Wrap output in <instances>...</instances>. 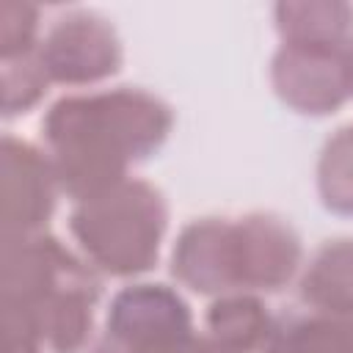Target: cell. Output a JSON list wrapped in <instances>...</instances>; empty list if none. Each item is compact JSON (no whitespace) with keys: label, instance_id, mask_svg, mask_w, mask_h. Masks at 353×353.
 I'll return each mask as SVG.
<instances>
[{"label":"cell","instance_id":"obj_16","mask_svg":"<svg viewBox=\"0 0 353 353\" xmlns=\"http://www.w3.org/2000/svg\"><path fill=\"white\" fill-rule=\"evenodd\" d=\"M39 41V8L19 0L0 3V61L33 55Z\"/></svg>","mask_w":353,"mask_h":353},{"label":"cell","instance_id":"obj_7","mask_svg":"<svg viewBox=\"0 0 353 353\" xmlns=\"http://www.w3.org/2000/svg\"><path fill=\"white\" fill-rule=\"evenodd\" d=\"M193 331V314L185 298L168 284L138 281L121 287L105 317V336L121 350H138Z\"/></svg>","mask_w":353,"mask_h":353},{"label":"cell","instance_id":"obj_5","mask_svg":"<svg viewBox=\"0 0 353 353\" xmlns=\"http://www.w3.org/2000/svg\"><path fill=\"white\" fill-rule=\"evenodd\" d=\"M61 185L52 160L30 141L3 135L0 143V199L3 237H28L47 229Z\"/></svg>","mask_w":353,"mask_h":353},{"label":"cell","instance_id":"obj_1","mask_svg":"<svg viewBox=\"0 0 353 353\" xmlns=\"http://www.w3.org/2000/svg\"><path fill=\"white\" fill-rule=\"evenodd\" d=\"M171 127L174 113L160 97L116 85L52 102L41 119V141L61 193L77 204L130 179V168L157 154Z\"/></svg>","mask_w":353,"mask_h":353},{"label":"cell","instance_id":"obj_3","mask_svg":"<svg viewBox=\"0 0 353 353\" xmlns=\"http://www.w3.org/2000/svg\"><path fill=\"white\" fill-rule=\"evenodd\" d=\"M168 229V204L163 193L138 176L110 190L77 201L69 215V232L80 256L105 276L135 279L149 273Z\"/></svg>","mask_w":353,"mask_h":353},{"label":"cell","instance_id":"obj_12","mask_svg":"<svg viewBox=\"0 0 353 353\" xmlns=\"http://www.w3.org/2000/svg\"><path fill=\"white\" fill-rule=\"evenodd\" d=\"M204 325L207 334L229 353H262L276 317L256 292H226L207 306Z\"/></svg>","mask_w":353,"mask_h":353},{"label":"cell","instance_id":"obj_2","mask_svg":"<svg viewBox=\"0 0 353 353\" xmlns=\"http://www.w3.org/2000/svg\"><path fill=\"white\" fill-rule=\"evenodd\" d=\"M97 270L58 237H3L0 306L6 353H85L94 342Z\"/></svg>","mask_w":353,"mask_h":353},{"label":"cell","instance_id":"obj_14","mask_svg":"<svg viewBox=\"0 0 353 353\" xmlns=\"http://www.w3.org/2000/svg\"><path fill=\"white\" fill-rule=\"evenodd\" d=\"M314 174L323 207L336 215H353V124H345L328 135Z\"/></svg>","mask_w":353,"mask_h":353},{"label":"cell","instance_id":"obj_18","mask_svg":"<svg viewBox=\"0 0 353 353\" xmlns=\"http://www.w3.org/2000/svg\"><path fill=\"white\" fill-rule=\"evenodd\" d=\"M345 74H347V91H350V97H353V41H350L347 50H345Z\"/></svg>","mask_w":353,"mask_h":353},{"label":"cell","instance_id":"obj_6","mask_svg":"<svg viewBox=\"0 0 353 353\" xmlns=\"http://www.w3.org/2000/svg\"><path fill=\"white\" fill-rule=\"evenodd\" d=\"M171 276L199 295L243 292L237 218H196L182 226L171 251Z\"/></svg>","mask_w":353,"mask_h":353},{"label":"cell","instance_id":"obj_9","mask_svg":"<svg viewBox=\"0 0 353 353\" xmlns=\"http://www.w3.org/2000/svg\"><path fill=\"white\" fill-rule=\"evenodd\" d=\"M243 248V292H279L303 268L298 232L273 212H248L237 218Z\"/></svg>","mask_w":353,"mask_h":353},{"label":"cell","instance_id":"obj_15","mask_svg":"<svg viewBox=\"0 0 353 353\" xmlns=\"http://www.w3.org/2000/svg\"><path fill=\"white\" fill-rule=\"evenodd\" d=\"M0 108L6 119L22 116L30 108H36L47 88H50V77L44 72V66L39 63V55H25V58H14V61H0Z\"/></svg>","mask_w":353,"mask_h":353},{"label":"cell","instance_id":"obj_11","mask_svg":"<svg viewBox=\"0 0 353 353\" xmlns=\"http://www.w3.org/2000/svg\"><path fill=\"white\" fill-rule=\"evenodd\" d=\"M262 353H353V312H290L276 320Z\"/></svg>","mask_w":353,"mask_h":353},{"label":"cell","instance_id":"obj_17","mask_svg":"<svg viewBox=\"0 0 353 353\" xmlns=\"http://www.w3.org/2000/svg\"><path fill=\"white\" fill-rule=\"evenodd\" d=\"M130 353H229V350H223L210 334L190 331L185 336L157 342V345H149V347H138V350H130Z\"/></svg>","mask_w":353,"mask_h":353},{"label":"cell","instance_id":"obj_4","mask_svg":"<svg viewBox=\"0 0 353 353\" xmlns=\"http://www.w3.org/2000/svg\"><path fill=\"white\" fill-rule=\"evenodd\" d=\"M39 63L50 83L94 85L121 69V39L110 19L88 8H72L52 19L39 41Z\"/></svg>","mask_w":353,"mask_h":353},{"label":"cell","instance_id":"obj_13","mask_svg":"<svg viewBox=\"0 0 353 353\" xmlns=\"http://www.w3.org/2000/svg\"><path fill=\"white\" fill-rule=\"evenodd\" d=\"M298 292L309 309L353 312V240L323 243L301 268Z\"/></svg>","mask_w":353,"mask_h":353},{"label":"cell","instance_id":"obj_8","mask_svg":"<svg viewBox=\"0 0 353 353\" xmlns=\"http://www.w3.org/2000/svg\"><path fill=\"white\" fill-rule=\"evenodd\" d=\"M276 97L303 116L336 113L347 99L345 50H312L281 44L270 61Z\"/></svg>","mask_w":353,"mask_h":353},{"label":"cell","instance_id":"obj_10","mask_svg":"<svg viewBox=\"0 0 353 353\" xmlns=\"http://www.w3.org/2000/svg\"><path fill=\"white\" fill-rule=\"evenodd\" d=\"M281 44L312 50H347L353 41V6L342 0H284L273 6Z\"/></svg>","mask_w":353,"mask_h":353}]
</instances>
